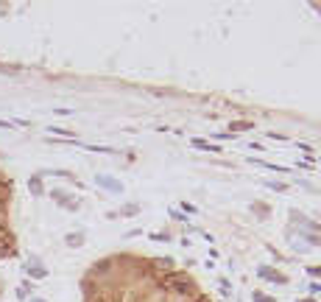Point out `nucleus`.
<instances>
[{
    "label": "nucleus",
    "mask_w": 321,
    "mask_h": 302,
    "mask_svg": "<svg viewBox=\"0 0 321 302\" xmlns=\"http://www.w3.org/2000/svg\"><path fill=\"white\" fill-rule=\"evenodd\" d=\"M11 207H14V182L0 168V260L17 255V230H14Z\"/></svg>",
    "instance_id": "obj_2"
},
{
    "label": "nucleus",
    "mask_w": 321,
    "mask_h": 302,
    "mask_svg": "<svg viewBox=\"0 0 321 302\" xmlns=\"http://www.w3.org/2000/svg\"><path fill=\"white\" fill-rule=\"evenodd\" d=\"M81 302H212L190 271L162 257L115 252L81 274Z\"/></svg>",
    "instance_id": "obj_1"
},
{
    "label": "nucleus",
    "mask_w": 321,
    "mask_h": 302,
    "mask_svg": "<svg viewBox=\"0 0 321 302\" xmlns=\"http://www.w3.org/2000/svg\"><path fill=\"white\" fill-rule=\"evenodd\" d=\"M0 294H3V285H0Z\"/></svg>",
    "instance_id": "obj_3"
}]
</instances>
